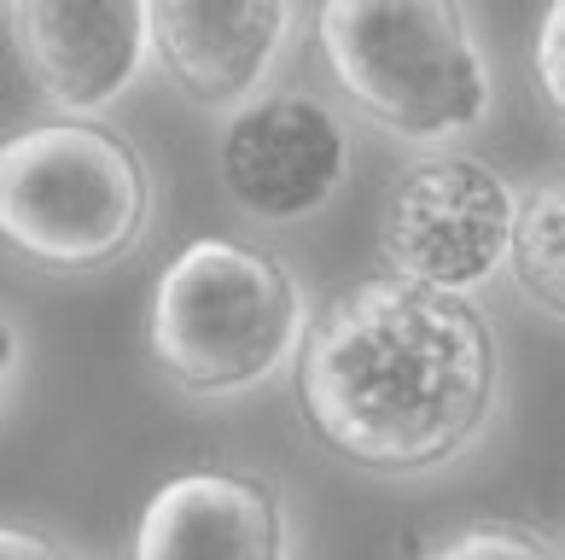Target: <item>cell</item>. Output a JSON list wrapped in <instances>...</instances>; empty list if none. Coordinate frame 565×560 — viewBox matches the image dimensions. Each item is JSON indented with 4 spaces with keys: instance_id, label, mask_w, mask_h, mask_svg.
I'll list each match as a JSON object with an SVG mask.
<instances>
[{
    "instance_id": "obj_11",
    "label": "cell",
    "mask_w": 565,
    "mask_h": 560,
    "mask_svg": "<svg viewBox=\"0 0 565 560\" xmlns=\"http://www.w3.org/2000/svg\"><path fill=\"white\" fill-rule=\"evenodd\" d=\"M414 560H565V543L519 514H478V520L437 531Z\"/></svg>"
},
{
    "instance_id": "obj_7",
    "label": "cell",
    "mask_w": 565,
    "mask_h": 560,
    "mask_svg": "<svg viewBox=\"0 0 565 560\" xmlns=\"http://www.w3.org/2000/svg\"><path fill=\"white\" fill-rule=\"evenodd\" d=\"M298 0H152V65L193 112L234 117L275 88Z\"/></svg>"
},
{
    "instance_id": "obj_4",
    "label": "cell",
    "mask_w": 565,
    "mask_h": 560,
    "mask_svg": "<svg viewBox=\"0 0 565 560\" xmlns=\"http://www.w3.org/2000/svg\"><path fill=\"white\" fill-rule=\"evenodd\" d=\"M158 216L152 163L106 117H47L0 147V234L41 275H106Z\"/></svg>"
},
{
    "instance_id": "obj_1",
    "label": "cell",
    "mask_w": 565,
    "mask_h": 560,
    "mask_svg": "<svg viewBox=\"0 0 565 560\" xmlns=\"http://www.w3.org/2000/svg\"><path fill=\"white\" fill-rule=\"evenodd\" d=\"M291 380L309 439L385 485L460 467L508 403L490 309L396 275L327 298Z\"/></svg>"
},
{
    "instance_id": "obj_13",
    "label": "cell",
    "mask_w": 565,
    "mask_h": 560,
    "mask_svg": "<svg viewBox=\"0 0 565 560\" xmlns=\"http://www.w3.org/2000/svg\"><path fill=\"white\" fill-rule=\"evenodd\" d=\"M0 560H94V554L76 549L71 537L47 531V526L7 520V526H0Z\"/></svg>"
},
{
    "instance_id": "obj_5",
    "label": "cell",
    "mask_w": 565,
    "mask_h": 560,
    "mask_svg": "<svg viewBox=\"0 0 565 560\" xmlns=\"http://www.w3.org/2000/svg\"><path fill=\"white\" fill-rule=\"evenodd\" d=\"M525 193L467 147H426L391 176L380 199L385 275L431 293L478 298L513 268Z\"/></svg>"
},
{
    "instance_id": "obj_14",
    "label": "cell",
    "mask_w": 565,
    "mask_h": 560,
    "mask_svg": "<svg viewBox=\"0 0 565 560\" xmlns=\"http://www.w3.org/2000/svg\"><path fill=\"white\" fill-rule=\"evenodd\" d=\"M7 7H12V0H7Z\"/></svg>"
},
{
    "instance_id": "obj_3",
    "label": "cell",
    "mask_w": 565,
    "mask_h": 560,
    "mask_svg": "<svg viewBox=\"0 0 565 560\" xmlns=\"http://www.w3.org/2000/svg\"><path fill=\"white\" fill-rule=\"evenodd\" d=\"M316 53L344 106L391 140L444 147L495 106L467 0H316Z\"/></svg>"
},
{
    "instance_id": "obj_6",
    "label": "cell",
    "mask_w": 565,
    "mask_h": 560,
    "mask_svg": "<svg viewBox=\"0 0 565 560\" xmlns=\"http://www.w3.org/2000/svg\"><path fill=\"white\" fill-rule=\"evenodd\" d=\"M350 123L316 88L275 82L234 117H222L216 176L250 228L316 222L350 181Z\"/></svg>"
},
{
    "instance_id": "obj_8",
    "label": "cell",
    "mask_w": 565,
    "mask_h": 560,
    "mask_svg": "<svg viewBox=\"0 0 565 560\" xmlns=\"http://www.w3.org/2000/svg\"><path fill=\"white\" fill-rule=\"evenodd\" d=\"M7 18L58 117H106L152 65V0H12Z\"/></svg>"
},
{
    "instance_id": "obj_10",
    "label": "cell",
    "mask_w": 565,
    "mask_h": 560,
    "mask_svg": "<svg viewBox=\"0 0 565 560\" xmlns=\"http://www.w3.org/2000/svg\"><path fill=\"white\" fill-rule=\"evenodd\" d=\"M513 286L531 309L565 327V163L542 170L525 187L513 234Z\"/></svg>"
},
{
    "instance_id": "obj_2",
    "label": "cell",
    "mask_w": 565,
    "mask_h": 560,
    "mask_svg": "<svg viewBox=\"0 0 565 560\" xmlns=\"http://www.w3.org/2000/svg\"><path fill=\"white\" fill-rule=\"evenodd\" d=\"M316 304L280 252L199 234L163 263L146 304V350L186 403H245L298 373Z\"/></svg>"
},
{
    "instance_id": "obj_9",
    "label": "cell",
    "mask_w": 565,
    "mask_h": 560,
    "mask_svg": "<svg viewBox=\"0 0 565 560\" xmlns=\"http://www.w3.org/2000/svg\"><path fill=\"white\" fill-rule=\"evenodd\" d=\"M129 560H298V520L268 473L204 462L146 496Z\"/></svg>"
},
{
    "instance_id": "obj_12",
    "label": "cell",
    "mask_w": 565,
    "mask_h": 560,
    "mask_svg": "<svg viewBox=\"0 0 565 560\" xmlns=\"http://www.w3.org/2000/svg\"><path fill=\"white\" fill-rule=\"evenodd\" d=\"M531 82L548 117L565 129V0H542L531 30Z\"/></svg>"
}]
</instances>
